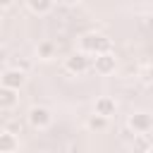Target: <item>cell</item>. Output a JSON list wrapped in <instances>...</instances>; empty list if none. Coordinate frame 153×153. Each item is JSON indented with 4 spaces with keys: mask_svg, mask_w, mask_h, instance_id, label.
<instances>
[{
    "mask_svg": "<svg viewBox=\"0 0 153 153\" xmlns=\"http://www.w3.org/2000/svg\"><path fill=\"white\" fill-rule=\"evenodd\" d=\"M79 53L93 57V55H100V53H112V41L105 36V33H98V31H86L79 36Z\"/></svg>",
    "mask_w": 153,
    "mask_h": 153,
    "instance_id": "obj_1",
    "label": "cell"
},
{
    "mask_svg": "<svg viewBox=\"0 0 153 153\" xmlns=\"http://www.w3.org/2000/svg\"><path fill=\"white\" fill-rule=\"evenodd\" d=\"M53 120H55V117H53V110L45 108V105H31L29 112H26V122H29V127L36 129V131H43V129L53 127Z\"/></svg>",
    "mask_w": 153,
    "mask_h": 153,
    "instance_id": "obj_2",
    "label": "cell"
},
{
    "mask_svg": "<svg viewBox=\"0 0 153 153\" xmlns=\"http://www.w3.org/2000/svg\"><path fill=\"white\" fill-rule=\"evenodd\" d=\"M91 69L100 76H108L117 69V57L115 53H100V55H93L91 57Z\"/></svg>",
    "mask_w": 153,
    "mask_h": 153,
    "instance_id": "obj_3",
    "label": "cell"
},
{
    "mask_svg": "<svg viewBox=\"0 0 153 153\" xmlns=\"http://www.w3.org/2000/svg\"><path fill=\"white\" fill-rule=\"evenodd\" d=\"M127 127H129L134 134H148V131L153 129V117H151V112H146V110H136V112H131V115L127 117Z\"/></svg>",
    "mask_w": 153,
    "mask_h": 153,
    "instance_id": "obj_4",
    "label": "cell"
},
{
    "mask_svg": "<svg viewBox=\"0 0 153 153\" xmlns=\"http://www.w3.org/2000/svg\"><path fill=\"white\" fill-rule=\"evenodd\" d=\"M65 69L69 72V74H86L88 69H91V57L88 55H84V53H79V50H74L69 57H65Z\"/></svg>",
    "mask_w": 153,
    "mask_h": 153,
    "instance_id": "obj_5",
    "label": "cell"
},
{
    "mask_svg": "<svg viewBox=\"0 0 153 153\" xmlns=\"http://www.w3.org/2000/svg\"><path fill=\"white\" fill-rule=\"evenodd\" d=\"M26 72H19V69H14V67H7L2 74H0V86H5V88H12V91H19V88H24L26 86Z\"/></svg>",
    "mask_w": 153,
    "mask_h": 153,
    "instance_id": "obj_6",
    "label": "cell"
},
{
    "mask_svg": "<svg viewBox=\"0 0 153 153\" xmlns=\"http://www.w3.org/2000/svg\"><path fill=\"white\" fill-rule=\"evenodd\" d=\"M93 115H100L105 120H112L117 115V100L112 96H98L93 103Z\"/></svg>",
    "mask_w": 153,
    "mask_h": 153,
    "instance_id": "obj_7",
    "label": "cell"
},
{
    "mask_svg": "<svg viewBox=\"0 0 153 153\" xmlns=\"http://www.w3.org/2000/svg\"><path fill=\"white\" fill-rule=\"evenodd\" d=\"M17 148H19L17 134L2 129V131H0V153H17Z\"/></svg>",
    "mask_w": 153,
    "mask_h": 153,
    "instance_id": "obj_8",
    "label": "cell"
},
{
    "mask_svg": "<svg viewBox=\"0 0 153 153\" xmlns=\"http://www.w3.org/2000/svg\"><path fill=\"white\" fill-rule=\"evenodd\" d=\"M19 103V91L0 86V110H14Z\"/></svg>",
    "mask_w": 153,
    "mask_h": 153,
    "instance_id": "obj_9",
    "label": "cell"
},
{
    "mask_svg": "<svg viewBox=\"0 0 153 153\" xmlns=\"http://www.w3.org/2000/svg\"><path fill=\"white\" fill-rule=\"evenodd\" d=\"M55 55H57V45H55L53 41H41V43L36 45V57H38V60L50 62Z\"/></svg>",
    "mask_w": 153,
    "mask_h": 153,
    "instance_id": "obj_10",
    "label": "cell"
},
{
    "mask_svg": "<svg viewBox=\"0 0 153 153\" xmlns=\"http://www.w3.org/2000/svg\"><path fill=\"white\" fill-rule=\"evenodd\" d=\"M26 7H29L33 14H38V17H45V14L53 12L55 0H26Z\"/></svg>",
    "mask_w": 153,
    "mask_h": 153,
    "instance_id": "obj_11",
    "label": "cell"
},
{
    "mask_svg": "<svg viewBox=\"0 0 153 153\" xmlns=\"http://www.w3.org/2000/svg\"><path fill=\"white\" fill-rule=\"evenodd\" d=\"M108 124H110V120H105L100 115H88V120H86V127L91 131H103V129H108Z\"/></svg>",
    "mask_w": 153,
    "mask_h": 153,
    "instance_id": "obj_12",
    "label": "cell"
},
{
    "mask_svg": "<svg viewBox=\"0 0 153 153\" xmlns=\"http://www.w3.org/2000/svg\"><path fill=\"white\" fill-rule=\"evenodd\" d=\"M146 151H151L148 134H134V153H146Z\"/></svg>",
    "mask_w": 153,
    "mask_h": 153,
    "instance_id": "obj_13",
    "label": "cell"
},
{
    "mask_svg": "<svg viewBox=\"0 0 153 153\" xmlns=\"http://www.w3.org/2000/svg\"><path fill=\"white\" fill-rule=\"evenodd\" d=\"M12 67L19 69V72H26V74H29V69H31V60H26V57H14Z\"/></svg>",
    "mask_w": 153,
    "mask_h": 153,
    "instance_id": "obj_14",
    "label": "cell"
},
{
    "mask_svg": "<svg viewBox=\"0 0 153 153\" xmlns=\"http://www.w3.org/2000/svg\"><path fill=\"white\" fill-rule=\"evenodd\" d=\"M57 2H62L65 7H76V5L81 2V0H57Z\"/></svg>",
    "mask_w": 153,
    "mask_h": 153,
    "instance_id": "obj_15",
    "label": "cell"
},
{
    "mask_svg": "<svg viewBox=\"0 0 153 153\" xmlns=\"http://www.w3.org/2000/svg\"><path fill=\"white\" fill-rule=\"evenodd\" d=\"M12 2H14V0H0V12H2V10H10Z\"/></svg>",
    "mask_w": 153,
    "mask_h": 153,
    "instance_id": "obj_16",
    "label": "cell"
},
{
    "mask_svg": "<svg viewBox=\"0 0 153 153\" xmlns=\"http://www.w3.org/2000/svg\"><path fill=\"white\" fill-rule=\"evenodd\" d=\"M0 26H2V14H0Z\"/></svg>",
    "mask_w": 153,
    "mask_h": 153,
    "instance_id": "obj_17",
    "label": "cell"
},
{
    "mask_svg": "<svg viewBox=\"0 0 153 153\" xmlns=\"http://www.w3.org/2000/svg\"><path fill=\"white\" fill-rule=\"evenodd\" d=\"M146 153H153V148H151V151H146Z\"/></svg>",
    "mask_w": 153,
    "mask_h": 153,
    "instance_id": "obj_18",
    "label": "cell"
},
{
    "mask_svg": "<svg viewBox=\"0 0 153 153\" xmlns=\"http://www.w3.org/2000/svg\"><path fill=\"white\" fill-rule=\"evenodd\" d=\"M36 153H45V151H36Z\"/></svg>",
    "mask_w": 153,
    "mask_h": 153,
    "instance_id": "obj_19",
    "label": "cell"
}]
</instances>
